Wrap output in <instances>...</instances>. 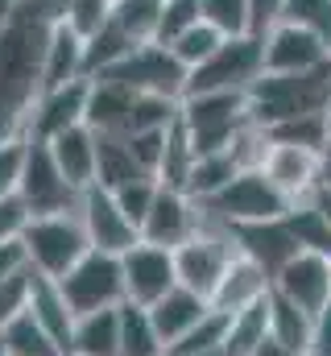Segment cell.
Instances as JSON below:
<instances>
[{
  "instance_id": "obj_1",
  "label": "cell",
  "mask_w": 331,
  "mask_h": 356,
  "mask_svg": "<svg viewBox=\"0 0 331 356\" xmlns=\"http://www.w3.org/2000/svg\"><path fill=\"white\" fill-rule=\"evenodd\" d=\"M54 21H58L54 8L21 0L17 17L0 29V141L25 137L29 112L42 95L46 38Z\"/></svg>"
},
{
  "instance_id": "obj_2",
  "label": "cell",
  "mask_w": 331,
  "mask_h": 356,
  "mask_svg": "<svg viewBox=\"0 0 331 356\" xmlns=\"http://www.w3.org/2000/svg\"><path fill=\"white\" fill-rule=\"evenodd\" d=\"M245 99L248 120L261 129H277L298 116L331 112V63L315 71H298V75H261L245 91Z\"/></svg>"
},
{
  "instance_id": "obj_3",
  "label": "cell",
  "mask_w": 331,
  "mask_h": 356,
  "mask_svg": "<svg viewBox=\"0 0 331 356\" xmlns=\"http://www.w3.org/2000/svg\"><path fill=\"white\" fill-rule=\"evenodd\" d=\"M21 249L33 273L42 277H67V269L79 266V257L91 249L87 232L79 224V211H58V216H29L21 232Z\"/></svg>"
},
{
  "instance_id": "obj_4",
  "label": "cell",
  "mask_w": 331,
  "mask_h": 356,
  "mask_svg": "<svg viewBox=\"0 0 331 356\" xmlns=\"http://www.w3.org/2000/svg\"><path fill=\"white\" fill-rule=\"evenodd\" d=\"M178 124L186 129L195 154L228 149L232 137L248 124L245 91H195V95H182Z\"/></svg>"
},
{
  "instance_id": "obj_5",
  "label": "cell",
  "mask_w": 331,
  "mask_h": 356,
  "mask_svg": "<svg viewBox=\"0 0 331 356\" xmlns=\"http://www.w3.org/2000/svg\"><path fill=\"white\" fill-rule=\"evenodd\" d=\"M232 257H236L232 228L220 224V220H211V216L203 211L199 232H195L186 245L174 249L178 286H186V290H195V294H203V298L211 302V294H216V286H220V277H224V269H228Z\"/></svg>"
},
{
  "instance_id": "obj_6",
  "label": "cell",
  "mask_w": 331,
  "mask_h": 356,
  "mask_svg": "<svg viewBox=\"0 0 331 356\" xmlns=\"http://www.w3.org/2000/svg\"><path fill=\"white\" fill-rule=\"evenodd\" d=\"M265 75V46L257 33H236L216 46L207 63L186 71V95L195 91H248Z\"/></svg>"
},
{
  "instance_id": "obj_7",
  "label": "cell",
  "mask_w": 331,
  "mask_h": 356,
  "mask_svg": "<svg viewBox=\"0 0 331 356\" xmlns=\"http://www.w3.org/2000/svg\"><path fill=\"white\" fill-rule=\"evenodd\" d=\"M211 220L236 228V224H261V220H282L290 211V199L265 178V170H241L224 191L199 203Z\"/></svg>"
},
{
  "instance_id": "obj_8",
  "label": "cell",
  "mask_w": 331,
  "mask_h": 356,
  "mask_svg": "<svg viewBox=\"0 0 331 356\" xmlns=\"http://www.w3.org/2000/svg\"><path fill=\"white\" fill-rule=\"evenodd\" d=\"M21 203L29 207V216H58V211H79L83 191H75L46 141L25 137V162H21V182H17Z\"/></svg>"
},
{
  "instance_id": "obj_9",
  "label": "cell",
  "mask_w": 331,
  "mask_h": 356,
  "mask_svg": "<svg viewBox=\"0 0 331 356\" xmlns=\"http://www.w3.org/2000/svg\"><path fill=\"white\" fill-rule=\"evenodd\" d=\"M95 79H116V83L133 88L137 95H170V99L186 95V67L170 54V46H158V42L133 46L112 71H104Z\"/></svg>"
},
{
  "instance_id": "obj_10",
  "label": "cell",
  "mask_w": 331,
  "mask_h": 356,
  "mask_svg": "<svg viewBox=\"0 0 331 356\" xmlns=\"http://www.w3.org/2000/svg\"><path fill=\"white\" fill-rule=\"evenodd\" d=\"M67 302L75 315H91V311H112L124 302V273H120V257L116 253H99L87 249L79 266L67 269V277H58Z\"/></svg>"
},
{
  "instance_id": "obj_11",
  "label": "cell",
  "mask_w": 331,
  "mask_h": 356,
  "mask_svg": "<svg viewBox=\"0 0 331 356\" xmlns=\"http://www.w3.org/2000/svg\"><path fill=\"white\" fill-rule=\"evenodd\" d=\"M199 224H203V207L186 191H170V186L158 182V195H154V203H150L137 232H141L145 245H158V249L174 253L178 245H186L199 232Z\"/></svg>"
},
{
  "instance_id": "obj_12",
  "label": "cell",
  "mask_w": 331,
  "mask_h": 356,
  "mask_svg": "<svg viewBox=\"0 0 331 356\" xmlns=\"http://www.w3.org/2000/svg\"><path fill=\"white\" fill-rule=\"evenodd\" d=\"M79 224H83V232H87V241H91V249H99V253H116L120 257V253H129L141 241L137 224L120 211L116 195L104 191V186H87L83 191Z\"/></svg>"
},
{
  "instance_id": "obj_13",
  "label": "cell",
  "mask_w": 331,
  "mask_h": 356,
  "mask_svg": "<svg viewBox=\"0 0 331 356\" xmlns=\"http://www.w3.org/2000/svg\"><path fill=\"white\" fill-rule=\"evenodd\" d=\"M261 46H265V75H298V71H315V67L331 63L328 42L290 21H277L261 38Z\"/></svg>"
},
{
  "instance_id": "obj_14",
  "label": "cell",
  "mask_w": 331,
  "mask_h": 356,
  "mask_svg": "<svg viewBox=\"0 0 331 356\" xmlns=\"http://www.w3.org/2000/svg\"><path fill=\"white\" fill-rule=\"evenodd\" d=\"M120 273H124V302H137V307H154L166 290L178 286L174 253L145 245V241H137L129 253H120Z\"/></svg>"
},
{
  "instance_id": "obj_15",
  "label": "cell",
  "mask_w": 331,
  "mask_h": 356,
  "mask_svg": "<svg viewBox=\"0 0 331 356\" xmlns=\"http://www.w3.org/2000/svg\"><path fill=\"white\" fill-rule=\"evenodd\" d=\"M273 294L290 298L294 307H302L311 319L331 302V257L323 253H294L286 266L273 273Z\"/></svg>"
},
{
  "instance_id": "obj_16",
  "label": "cell",
  "mask_w": 331,
  "mask_h": 356,
  "mask_svg": "<svg viewBox=\"0 0 331 356\" xmlns=\"http://www.w3.org/2000/svg\"><path fill=\"white\" fill-rule=\"evenodd\" d=\"M83 108H87V79L63 83V88H46L38 95L33 112H29L25 137L50 141V137H58L63 129H75V124H83Z\"/></svg>"
},
{
  "instance_id": "obj_17",
  "label": "cell",
  "mask_w": 331,
  "mask_h": 356,
  "mask_svg": "<svg viewBox=\"0 0 331 356\" xmlns=\"http://www.w3.org/2000/svg\"><path fill=\"white\" fill-rule=\"evenodd\" d=\"M232 241H236V253H245L248 261H257L269 277L298 253V241L290 236L286 216L282 220H261V224H236Z\"/></svg>"
},
{
  "instance_id": "obj_18",
  "label": "cell",
  "mask_w": 331,
  "mask_h": 356,
  "mask_svg": "<svg viewBox=\"0 0 331 356\" xmlns=\"http://www.w3.org/2000/svg\"><path fill=\"white\" fill-rule=\"evenodd\" d=\"M261 170H265V178H269L290 203L311 199V195L319 191V154H311V149L277 145V141H273V149H269V158H265Z\"/></svg>"
},
{
  "instance_id": "obj_19",
  "label": "cell",
  "mask_w": 331,
  "mask_h": 356,
  "mask_svg": "<svg viewBox=\"0 0 331 356\" xmlns=\"http://www.w3.org/2000/svg\"><path fill=\"white\" fill-rule=\"evenodd\" d=\"M25 311L54 336V344L63 348V353L71 356V336H75V311H71V302H67V294H63V286L54 282V277H42V273H33L29 269V298H25Z\"/></svg>"
},
{
  "instance_id": "obj_20",
  "label": "cell",
  "mask_w": 331,
  "mask_h": 356,
  "mask_svg": "<svg viewBox=\"0 0 331 356\" xmlns=\"http://www.w3.org/2000/svg\"><path fill=\"white\" fill-rule=\"evenodd\" d=\"M137 91L116 83V79H87V108H83V124L91 133H108V137H124L129 129V112H133Z\"/></svg>"
},
{
  "instance_id": "obj_21",
  "label": "cell",
  "mask_w": 331,
  "mask_h": 356,
  "mask_svg": "<svg viewBox=\"0 0 331 356\" xmlns=\"http://www.w3.org/2000/svg\"><path fill=\"white\" fill-rule=\"evenodd\" d=\"M269 290H273V277L257 266V261H248L245 253H236L228 261V269H224L216 294H211V307L224 311V315H236V311H245L252 302H261Z\"/></svg>"
},
{
  "instance_id": "obj_22",
  "label": "cell",
  "mask_w": 331,
  "mask_h": 356,
  "mask_svg": "<svg viewBox=\"0 0 331 356\" xmlns=\"http://www.w3.org/2000/svg\"><path fill=\"white\" fill-rule=\"evenodd\" d=\"M150 311V319H154V327H158V336H162V344L170 348L174 340H182L207 311H211V302L203 298V294H195V290H186V286H174V290H166L162 298L154 302V307H145Z\"/></svg>"
},
{
  "instance_id": "obj_23",
  "label": "cell",
  "mask_w": 331,
  "mask_h": 356,
  "mask_svg": "<svg viewBox=\"0 0 331 356\" xmlns=\"http://www.w3.org/2000/svg\"><path fill=\"white\" fill-rule=\"evenodd\" d=\"M46 145H50V154H54V162H58L63 178H67L75 191L95 186V133H91L87 124L63 129V133L50 137Z\"/></svg>"
},
{
  "instance_id": "obj_24",
  "label": "cell",
  "mask_w": 331,
  "mask_h": 356,
  "mask_svg": "<svg viewBox=\"0 0 331 356\" xmlns=\"http://www.w3.org/2000/svg\"><path fill=\"white\" fill-rule=\"evenodd\" d=\"M87 79L83 75V38L75 29H67L63 21L50 25V38H46V63H42V91L46 88H63V83H75Z\"/></svg>"
},
{
  "instance_id": "obj_25",
  "label": "cell",
  "mask_w": 331,
  "mask_h": 356,
  "mask_svg": "<svg viewBox=\"0 0 331 356\" xmlns=\"http://www.w3.org/2000/svg\"><path fill=\"white\" fill-rule=\"evenodd\" d=\"M71 356H120V307L75 319Z\"/></svg>"
},
{
  "instance_id": "obj_26",
  "label": "cell",
  "mask_w": 331,
  "mask_h": 356,
  "mask_svg": "<svg viewBox=\"0 0 331 356\" xmlns=\"http://www.w3.org/2000/svg\"><path fill=\"white\" fill-rule=\"evenodd\" d=\"M133 178H145V170L137 166L129 141H124V137L95 133V186H104V191H120V186L133 182Z\"/></svg>"
},
{
  "instance_id": "obj_27",
  "label": "cell",
  "mask_w": 331,
  "mask_h": 356,
  "mask_svg": "<svg viewBox=\"0 0 331 356\" xmlns=\"http://www.w3.org/2000/svg\"><path fill=\"white\" fill-rule=\"evenodd\" d=\"M311 332H315V319L302 307H294L290 298H282V294L269 290V340L311 356Z\"/></svg>"
},
{
  "instance_id": "obj_28",
  "label": "cell",
  "mask_w": 331,
  "mask_h": 356,
  "mask_svg": "<svg viewBox=\"0 0 331 356\" xmlns=\"http://www.w3.org/2000/svg\"><path fill=\"white\" fill-rule=\"evenodd\" d=\"M269 336V294L245 311L228 315V336H224V356H252Z\"/></svg>"
},
{
  "instance_id": "obj_29",
  "label": "cell",
  "mask_w": 331,
  "mask_h": 356,
  "mask_svg": "<svg viewBox=\"0 0 331 356\" xmlns=\"http://www.w3.org/2000/svg\"><path fill=\"white\" fill-rule=\"evenodd\" d=\"M286 228H290V236L298 241L302 253H323V257H331V224H328V216L315 207V199L290 203Z\"/></svg>"
},
{
  "instance_id": "obj_30",
  "label": "cell",
  "mask_w": 331,
  "mask_h": 356,
  "mask_svg": "<svg viewBox=\"0 0 331 356\" xmlns=\"http://www.w3.org/2000/svg\"><path fill=\"white\" fill-rule=\"evenodd\" d=\"M120 356H166L150 311L137 302H120Z\"/></svg>"
},
{
  "instance_id": "obj_31",
  "label": "cell",
  "mask_w": 331,
  "mask_h": 356,
  "mask_svg": "<svg viewBox=\"0 0 331 356\" xmlns=\"http://www.w3.org/2000/svg\"><path fill=\"white\" fill-rule=\"evenodd\" d=\"M0 348H4V356H67L54 344V336H50L29 311H21V315L0 332Z\"/></svg>"
},
{
  "instance_id": "obj_32",
  "label": "cell",
  "mask_w": 331,
  "mask_h": 356,
  "mask_svg": "<svg viewBox=\"0 0 331 356\" xmlns=\"http://www.w3.org/2000/svg\"><path fill=\"white\" fill-rule=\"evenodd\" d=\"M236 175H241V170H236V162H232V154H228V149L199 154V158H195V166H191V175H186V186H182V191H186L195 203H203V199H211L216 191H224Z\"/></svg>"
},
{
  "instance_id": "obj_33",
  "label": "cell",
  "mask_w": 331,
  "mask_h": 356,
  "mask_svg": "<svg viewBox=\"0 0 331 356\" xmlns=\"http://www.w3.org/2000/svg\"><path fill=\"white\" fill-rule=\"evenodd\" d=\"M224 336H228V315L211 307L182 340L166 348V356H224Z\"/></svg>"
},
{
  "instance_id": "obj_34",
  "label": "cell",
  "mask_w": 331,
  "mask_h": 356,
  "mask_svg": "<svg viewBox=\"0 0 331 356\" xmlns=\"http://www.w3.org/2000/svg\"><path fill=\"white\" fill-rule=\"evenodd\" d=\"M133 46H137V42H133V38H124V33L108 21L99 33H91V38L83 42V75H87V79H95V75L112 71V67H116Z\"/></svg>"
},
{
  "instance_id": "obj_35",
  "label": "cell",
  "mask_w": 331,
  "mask_h": 356,
  "mask_svg": "<svg viewBox=\"0 0 331 356\" xmlns=\"http://www.w3.org/2000/svg\"><path fill=\"white\" fill-rule=\"evenodd\" d=\"M158 21H162V0H112V25L137 46L158 38Z\"/></svg>"
},
{
  "instance_id": "obj_36",
  "label": "cell",
  "mask_w": 331,
  "mask_h": 356,
  "mask_svg": "<svg viewBox=\"0 0 331 356\" xmlns=\"http://www.w3.org/2000/svg\"><path fill=\"white\" fill-rule=\"evenodd\" d=\"M195 145H191V137H186V129L174 120L170 129H166V149H162V166H158V182L170 186V191H182L186 186V175H191V166H195Z\"/></svg>"
},
{
  "instance_id": "obj_37",
  "label": "cell",
  "mask_w": 331,
  "mask_h": 356,
  "mask_svg": "<svg viewBox=\"0 0 331 356\" xmlns=\"http://www.w3.org/2000/svg\"><path fill=\"white\" fill-rule=\"evenodd\" d=\"M269 137L277 145H298V149H311L319 154L331 137V112H315V116H298V120H286L277 129H269Z\"/></svg>"
},
{
  "instance_id": "obj_38",
  "label": "cell",
  "mask_w": 331,
  "mask_h": 356,
  "mask_svg": "<svg viewBox=\"0 0 331 356\" xmlns=\"http://www.w3.org/2000/svg\"><path fill=\"white\" fill-rule=\"evenodd\" d=\"M178 108H182V99H170V95H137L124 137L129 133H162L178 120Z\"/></svg>"
},
{
  "instance_id": "obj_39",
  "label": "cell",
  "mask_w": 331,
  "mask_h": 356,
  "mask_svg": "<svg viewBox=\"0 0 331 356\" xmlns=\"http://www.w3.org/2000/svg\"><path fill=\"white\" fill-rule=\"evenodd\" d=\"M224 42V33L220 29H211L207 21H195L186 33H178L174 42H170V54L186 67V71H195L199 63H207L211 54H216V46Z\"/></svg>"
},
{
  "instance_id": "obj_40",
  "label": "cell",
  "mask_w": 331,
  "mask_h": 356,
  "mask_svg": "<svg viewBox=\"0 0 331 356\" xmlns=\"http://www.w3.org/2000/svg\"><path fill=\"white\" fill-rule=\"evenodd\" d=\"M58 21L87 42L112 21V0H58Z\"/></svg>"
},
{
  "instance_id": "obj_41",
  "label": "cell",
  "mask_w": 331,
  "mask_h": 356,
  "mask_svg": "<svg viewBox=\"0 0 331 356\" xmlns=\"http://www.w3.org/2000/svg\"><path fill=\"white\" fill-rule=\"evenodd\" d=\"M269 149H273L269 129H261V124H252V120H248L245 129L232 137V145H228V154H232L236 170H261V166H265V158H269Z\"/></svg>"
},
{
  "instance_id": "obj_42",
  "label": "cell",
  "mask_w": 331,
  "mask_h": 356,
  "mask_svg": "<svg viewBox=\"0 0 331 356\" xmlns=\"http://www.w3.org/2000/svg\"><path fill=\"white\" fill-rule=\"evenodd\" d=\"M199 13L211 29H220L224 38L248 33V0H199Z\"/></svg>"
},
{
  "instance_id": "obj_43",
  "label": "cell",
  "mask_w": 331,
  "mask_h": 356,
  "mask_svg": "<svg viewBox=\"0 0 331 356\" xmlns=\"http://www.w3.org/2000/svg\"><path fill=\"white\" fill-rule=\"evenodd\" d=\"M282 21H290V25H302V29L319 33V38L331 46V0H286Z\"/></svg>"
},
{
  "instance_id": "obj_44",
  "label": "cell",
  "mask_w": 331,
  "mask_h": 356,
  "mask_svg": "<svg viewBox=\"0 0 331 356\" xmlns=\"http://www.w3.org/2000/svg\"><path fill=\"white\" fill-rule=\"evenodd\" d=\"M195 21H203L199 0H162V21H158V46H170L178 33H186Z\"/></svg>"
},
{
  "instance_id": "obj_45",
  "label": "cell",
  "mask_w": 331,
  "mask_h": 356,
  "mask_svg": "<svg viewBox=\"0 0 331 356\" xmlns=\"http://www.w3.org/2000/svg\"><path fill=\"white\" fill-rule=\"evenodd\" d=\"M116 195V203H120V211L141 228V220H145V211H150V203H154V195H158V178H133V182H124L120 191H112Z\"/></svg>"
},
{
  "instance_id": "obj_46",
  "label": "cell",
  "mask_w": 331,
  "mask_h": 356,
  "mask_svg": "<svg viewBox=\"0 0 331 356\" xmlns=\"http://www.w3.org/2000/svg\"><path fill=\"white\" fill-rule=\"evenodd\" d=\"M124 141H129V149H133L137 166H141V170H145L150 178H158V166H162V149H166V129H162V133H129Z\"/></svg>"
},
{
  "instance_id": "obj_47",
  "label": "cell",
  "mask_w": 331,
  "mask_h": 356,
  "mask_svg": "<svg viewBox=\"0 0 331 356\" xmlns=\"http://www.w3.org/2000/svg\"><path fill=\"white\" fill-rule=\"evenodd\" d=\"M21 162H25V137L0 141V199L17 195V182H21Z\"/></svg>"
},
{
  "instance_id": "obj_48",
  "label": "cell",
  "mask_w": 331,
  "mask_h": 356,
  "mask_svg": "<svg viewBox=\"0 0 331 356\" xmlns=\"http://www.w3.org/2000/svg\"><path fill=\"white\" fill-rule=\"evenodd\" d=\"M25 298H29V269L8 277V282H0V332L25 311Z\"/></svg>"
},
{
  "instance_id": "obj_49",
  "label": "cell",
  "mask_w": 331,
  "mask_h": 356,
  "mask_svg": "<svg viewBox=\"0 0 331 356\" xmlns=\"http://www.w3.org/2000/svg\"><path fill=\"white\" fill-rule=\"evenodd\" d=\"M25 224H29V207L21 203V195H8V199H0V245H13V241H21Z\"/></svg>"
},
{
  "instance_id": "obj_50",
  "label": "cell",
  "mask_w": 331,
  "mask_h": 356,
  "mask_svg": "<svg viewBox=\"0 0 331 356\" xmlns=\"http://www.w3.org/2000/svg\"><path fill=\"white\" fill-rule=\"evenodd\" d=\"M282 8H286V0H248V33L265 38L282 21Z\"/></svg>"
},
{
  "instance_id": "obj_51",
  "label": "cell",
  "mask_w": 331,
  "mask_h": 356,
  "mask_svg": "<svg viewBox=\"0 0 331 356\" xmlns=\"http://www.w3.org/2000/svg\"><path fill=\"white\" fill-rule=\"evenodd\" d=\"M29 261H25V249H21V241H13V245H0V282H8V277H17V273H25Z\"/></svg>"
},
{
  "instance_id": "obj_52",
  "label": "cell",
  "mask_w": 331,
  "mask_h": 356,
  "mask_svg": "<svg viewBox=\"0 0 331 356\" xmlns=\"http://www.w3.org/2000/svg\"><path fill=\"white\" fill-rule=\"evenodd\" d=\"M311 356H331V302L315 315V332H311Z\"/></svg>"
},
{
  "instance_id": "obj_53",
  "label": "cell",
  "mask_w": 331,
  "mask_h": 356,
  "mask_svg": "<svg viewBox=\"0 0 331 356\" xmlns=\"http://www.w3.org/2000/svg\"><path fill=\"white\" fill-rule=\"evenodd\" d=\"M319 186L331 191V137H328V145L319 149Z\"/></svg>"
},
{
  "instance_id": "obj_54",
  "label": "cell",
  "mask_w": 331,
  "mask_h": 356,
  "mask_svg": "<svg viewBox=\"0 0 331 356\" xmlns=\"http://www.w3.org/2000/svg\"><path fill=\"white\" fill-rule=\"evenodd\" d=\"M252 356H302V353H294V348H286V344H277V340H269V336H265V344H261Z\"/></svg>"
},
{
  "instance_id": "obj_55",
  "label": "cell",
  "mask_w": 331,
  "mask_h": 356,
  "mask_svg": "<svg viewBox=\"0 0 331 356\" xmlns=\"http://www.w3.org/2000/svg\"><path fill=\"white\" fill-rule=\"evenodd\" d=\"M311 199H315V207H319V211L328 216V224H331V191H328V186H319V191H315Z\"/></svg>"
},
{
  "instance_id": "obj_56",
  "label": "cell",
  "mask_w": 331,
  "mask_h": 356,
  "mask_svg": "<svg viewBox=\"0 0 331 356\" xmlns=\"http://www.w3.org/2000/svg\"><path fill=\"white\" fill-rule=\"evenodd\" d=\"M17 8H21V0H0V29L17 17Z\"/></svg>"
},
{
  "instance_id": "obj_57",
  "label": "cell",
  "mask_w": 331,
  "mask_h": 356,
  "mask_svg": "<svg viewBox=\"0 0 331 356\" xmlns=\"http://www.w3.org/2000/svg\"><path fill=\"white\" fill-rule=\"evenodd\" d=\"M25 4H42V8H54L58 13V0H25Z\"/></svg>"
},
{
  "instance_id": "obj_58",
  "label": "cell",
  "mask_w": 331,
  "mask_h": 356,
  "mask_svg": "<svg viewBox=\"0 0 331 356\" xmlns=\"http://www.w3.org/2000/svg\"><path fill=\"white\" fill-rule=\"evenodd\" d=\"M0 356H4V348H0Z\"/></svg>"
}]
</instances>
